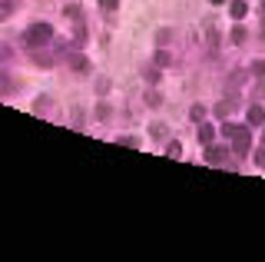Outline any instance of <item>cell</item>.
<instances>
[{
  "instance_id": "6da1fadb",
  "label": "cell",
  "mask_w": 265,
  "mask_h": 262,
  "mask_svg": "<svg viewBox=\"0 0 265 262\" xmlns=\"http://www.w3.org/2000/svg\"><path fill=\"white\" fill-rule=\"evenodd\" d=\"M23 40H27V47L40 50V47H47V43L53 40V27H50V23H33V27H27Z\"/></svg>"
},
{
  "instance_id": "7a4b0ae2",
  "label": "cell",
  "mask_w": 265,
  "mask_h": 262,
  "mask_svg": "<svg viewBox=\"0 0 265 262\" xmlns=\"http://www.w3.org/2000/svg\"><path fill=\"white\" fill-rule=\"evenodd\" d=\"M248 146H252V136H248V126H239L235 136H232V153H239V156H246Z\"/></svg>"
},
{
  "instance_id": "3957f363",
  "label": "cell",
  "mask_w": 265,
  "mask_h": 262,
  "mask_svg": "<svg viewBox=\"0 0 265 262\" xmlns=\"http://www.w3.org/2000/svg\"><path fill=\"white\" fill-rule=\"evenodd\" d=\"M226 146H206V163L209 166H222V163H226Z\"/></svg>"
},
{
  "instance_id": "277c9868",
  "label": "cell",
  "mask_w": 265,
  "mask_h": 262,
  "mask_svg": "<svg viewBox=\"0 0 265 262\" xmlns=\"http://www.w3.org/2000/svg\"><path fill=\"white\" fill-rule=\"evenodd\" d=\"M246 120H248V126H262V123H265V110H262V106H248Z\"/></svg>"
},
{
  "instance_id": "5b68a950",
  "label": "cell",
  "mask_w": 265,
  "mask_h": 262,
  "mask_svg": "<svg viewBox=\"0 0 265 262\" xmlns=\"http://www.w3.org/2000/svg\"><path fill=\"white\" fill-rule=\"evenodd\" d=\"M229 14H232L235 20H242L248 14V3H246V0H232V3H229Z\"/></svg>"
},
{
  "instance_id": "8992f818",
  "label": "cell",
  "mask_w": 265,
  "mask_h": 262,
  "mask_svg": "<svg viewBox=\"0 0 265 262\" xmlns=\"http://www.w3.org/2000/svg\"><path fill=\"white\" fill-rule=\"evenodd\" d=\"M199 140H202V143H212V140H215V130H212V123H199Z\"/></svg>"
},
{
  "instance_id": "52a82bcc",
  "label": "cell",
  "mask_w": 265,
  "mask_h": 262,
  "mask_svg": "<svg viewBox=\"0 0 265 262\" xmlns=\"http://www.w3.org/2000/svg\"><path fill=\"white\" fill-rule=\"evenodd\" d=\"M166 156H169V159H179V156H182V146H179L176 140H172V143H166Z\"/></svg>"
},
{
  "instance_id": "ba28073f",
  "label": "cell",
  "mask_w": 265,
  "mask_h": 262,
  "mask_svg": "<svg viewBox=\"0 0 265 262\" xmlns=\"http://www.w3.org/2000/svg\"><path fill=\"white\" fill-rule=\"evenodd\" d=\"M33 63H37V67H43V70H50V56L40 53V50H33Z\"/></svg>"
},
{
  "instance_id": "9c48e42d",
  "label": "cell",
  "mask_w": 265,
  "mask_h": 262,
  "mask_svg": "<svg viewBox=\"0 0 265 262\" xmlns=\"http://www.w3.org/2000/svg\"><path fill=\"white\" fill-rule=\"evenodd\" d=\"M70 63H73V70H76V73H86V70H90V63H86L83 56H73Z\"/></svg>"
},
{
  "instance_id": "30bf717a",
  "label": "cell",
  "mask_w": 265,
  "mask_h": 262,
  "mask_svg": "<svg viewBox=\"0 0 265 262\" xmlns=\"http://www.w3.org/2000/svg\"><path fill=\"white\" fill-rule=\"evenodd\" d=\"M189 116L196 120V123H202V116H206V106H199V103H196V106L189 110Z\"/></svg>"
},
{
  "instance_id": "8fae6325",
  "label": "cell",
  "mask_w": 265,
  "mask_h": 262,
  "mask_svg": "<svg viewBox=\"0 0 265 262\" xmlns=\"http://www.w3.org/2000/svg\"><path fill=\"white\" fill-rule=\"evenodd\" d=\"M119 146H130V150H136V146H139V140H136V136H119Z\"/></svg>"
},
{
  "instance_id": "7c38bea8",
  "label": "cell",
  "mask_w": 265,
  "mask_h": 262,
  "mask_svg": "<svg viewBox=\"0 0 265 262\" xmlns=\"http://www.w3.org/2000/svg\"><path fill=\"white\" fill-rule=\"evenodd\" d=\"M169 60H172V56L166 53V50H159V53H156V63H159V67H169Z\"/></svg>"
},
{
  "instance_id": "4fadbf2b",
  "label": "cell",
  "mask_w": 265,
  "mask_h": 262,
  "mask_svg": "<svg viewBox=\"0 0 265 262\" xmlns=\"http://www.w3.org/2000/svg\"><path fill=\"white\" fill-rule=\"evenodd\" d=\"M252 73H255V76H265V60H255V63H252Z\"/></svg>"
},
{
  "instance_id": "5bb4252c",
  "label": "cell",
  "mask_w": 265,
  "mask_h": 262,
  "mask_svg": "<svg viewBox=\"0 0 265 262\" xmlns=\"http://www.w3.org/2000/svg\"><path fill=\"white\" fill-rule=\"evenodd\" d=\"M242 40H246V30H242V27H235V30H232V43H242Z\"/></svg>"
},
{
  "instance_id": "9a60e30c",
  "label": "cell",
  "mask_w": 265,
  "mask_h": 262,
  "mask_svg": "<svg viewBox=\"0 0 265 262\" xmlns=\"http://www.w3.org/2000/svg\"><path fill=\"white\" fill-rule=\"evenodd\" d=\"M235 130H239L235 123H226V126H222V136H229V140H232V136H235Z\"/></svg>"
},
{
  "instance_id": "2e32d148",
  "label": "cell",
  "mask_w": 265,
  "mask_h": 262,
  "mask_svg": "<svg viewBox=\"0 0 265 262\" xmlns=\"http://www.w3.org/2000/svg\"><path fill=\"white\" fill-rule=\"evenodd\" d=\"M63 14H66V17H80V7H76V3H70V7H63Z\"/></svg>"
},
{
  "instance_id": "e0dca14e",
  "label": "cell",
  "mask_w": 265,
  "mask_h": 262,
  "mask_svg": "<svg viewBox=\"0 0 265 262\" xmlns=\"http://www.w3.org/2000/svg\"><path fill=\"white\" fill-rule=\"evenodd\" d=\"M10 10H14L10 3H0V20H7V17H10Z\"/></svg>"
},
{
  "instance_id": "ac0fdd59",
  "label": "cell",
  "mask_w": 265,
  "mask_h": 262,
  "mask_svg": "<svg viewBox=\"0 0 265 262\" xmlns=\"http://www.w3.org/2000/svg\"><path fill=\"white\" fill-rule=\"evenodd\" d=\"M255 166H259V169H265V150H259V153H255Z\"/></svg>"
},
{
  "instance_id": "d6986e66",
  "label": "cell",
  "mask_w": 265,
  "mask_h": 262,
  "mask_svg": "<svg viewBox=\"0 0 265 262\" xmlns=\"http://www.w3.org/2000/svg\"><path fill=\"white\" fill-rule=\"evenodd\" d=\"M99 3H103V10H116L119 7V0H99Z\"/></svg>"
},
{
  "instance_id": "ffe728a7",
  "label": "cell",
  "mask_w": 265,
  "mask_h": 262,
  "mask_svg": "<svg viewBox=\"0 0 265 262\" xmlns=\"http://www.w3.org/2000/svg\"><path fill=\"white\" fill-rule=\"evenodd\" d=\"M209 3H226V0H209Z\"/></svg>"
}]
</instances>
